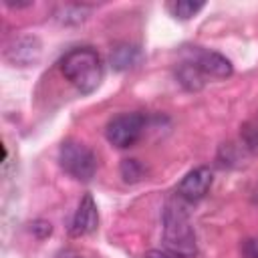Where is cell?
I'll use <instances>...</instances> for the list:
<instances>
[{
    "label": "cell",
    "instance_id": "cell-1",
    "mask_svg": "<svg viewBox=\"0 0 258 258\" xmlns=\"http://www.w3.org/2000/svg\"><path fill=\"white\" fill-rule=\"evenodd\" d=\"M64 79L81 93H93L103 79V62L97 50L91 46H79L69 50L60 60Z\"/></svg>",
    "mask_w": 258,
    "mask_h": 258
},
{
    "label": "cell",
    "instance_id": "cell-2",
    "mask_svg": "<svg viewBox=\"0 0 258 258\" xmlns=\"http://www.w3.org/2000/svg\"><path fill=\"white\" fill-rule=\"evenodd\" d=\"M163 240H165L167 250H171L183 258L196 256L194 226L181 206L167 204V208L163 212Z\"/></svg>",
    "mask_w": 258,
    "mask_h": 258
},
{
    "label": "cell",
    "instance_id": "cell-3",
    "mask_svg": "<svg viewBox=\"0 0 258 258\" xmlns=\"http://www.w3.org/2000/svg\"><path fill=\"white\" fill-rule=\"evenodd\" d=\"M60 167L79 181H89L97 171V155L81 141L67 139L58 149Z\"/></svg>",
    "mask_w": 258,
    "mask_h": 258
},
{
    "label": "cell",
    "instance_id": "cell-4",
    "mask_svg": "<svg viewBox=\"0 0 258 258\" xmlns=\"http://www.w3.org/2000/svg\"><path fill=\"white\" fill-rule=\"evenodd\" d=\"M143 129H145V115L139 111H131V113L115 115L107 123L105 135H107L111 145L125 149V147H131L139 141V137L143 135Z\"/></svg>",
    "mask_w": 258,
    "mask_h": 258
},
{
    "label": "cell",
    "instance_id": "cell-5",
    "mask_svg": "<svg viewBox=\"0 0 258 258\" xmlns=\"http://www.w3.org/2000/svg\"><path fill=\"white\" fill-rule=\"evenodd\" d=\"M187 62H191L202 75H210V77H218V79H224V77H230L232 75V64L226 56H222L220 52H214V50H206V48H200V46H194L187 50Z\"/></svg>",
    "mask_w": 258,
    "mask_h": 258
},
{
    "label": "cell",
    "instance_id": "cell-6",
    "mask_svg": "<svg viewBox=\"0 0 258 258\" xmlns=\"http://www.w3.org/2000/svg\"><path fill=\"white\" fill-rule=\"evenodd\" d=\"M210 185H212V171L210 167L202 165L183 175V179L177 185V196L185 202H198L208 194Z\"/></svg>",
    "mask_w": 258,
    "mask_h": 258
},
{
    "label": "cell",
    "instance_id": "cell-7",
    "mask_svg": "<svg viewBox=\"0 0 258 258\" xmlns=\"http://www.w3.org/2000/svg\"><path fill=\"white\" fill-rule=\"evenodd\" d=\"M99 224V212H97V204L95 200L91 198V194H85L79 202V208L73 216V222H71V236H85V234H91Z\"/></svg>",
    "mask_w": 258,
    "mask_h": 258
},
{
    "label": "cell",
    "instance_id": "cell-8",
    "mask_svg": "<svg viewBox=\"0 0 258 258\" xmlns=\"http://www.w3.org/2000/svg\"><path fill=\"white\" fill-rule=\"evenodd\" d=\"M137 58H139V50H137V46H133V44H121V46H117V48L111 52V62H113V67L119 69V71L129 69L131 64H135Z\"/></svg>",
    "mask_w": 258,
    "mask_h": 258
},
{
    "label": "cell",
    "instance_id": "cell-9",
    "mask_svg": "<svg viewBox=\"0 0 258 258\" xmlns=\"http://www.w3.org/2000/svg\"><path fill=\"white\" fill-rule=\"evenodd\" d=\"M242 141L244 145L252 151V153H258V111L254 113L252 119H248L242 127Z\"/></svg>",
    "mask_w": 258,
    "mask_h": 258
},
{
    "label": "cell",
    "instance_id": "cell-10",
    "mask_svg": "<svg viewBox=\"0 0 258 258\" xmlns=\"http://www.w3.org/2000/svg\"><path fill=\"white\" fill-rule=\"evenodd\" d=\"M177 79L187 87V89H200L202 87V73L191 64V62H181L177 71Z\"/></svg>",
    "mask_w": 258,
    "mask_h": 258
},
{
    "label": "cell",
    "instance_id": "cell-11",
    "mask_svg": "<svg viewBox=\"0 0 258 258\" xmlns=\"http://www.w3.org/2000/svg\"><path fill=\"white\" fill-rule=\"evenodd\" d=\"M202 8H204V2H191V0H179V2L169 4V10L173 12V16L181 18V20H187V18L196 16Z\"/></svg>",
    "mask_w": 258,
    "mask_h": 258
},
{
    "label": "cell",
    "instance_id": "cell-12",
    "mask_svg": "<svg viewBox=\"0 0 258 258\" xmlns=\"http://www.w3.org/2000/svg\"><path fill=\"white\" fill-rule=\"evenodd\" d=\"M143 173H145V169H143V165L137 159H123V163H121V177L127 183L139 181L143 177Z\"/></svg>",
    "mask_w": 258,
    "mask_h": 258
},
{
    "label": "cell",
    "instance_id": "cell-13",
    "mask_svg": "<svg viewBox=\"0 0 258 258\" xmlns=\"http://www.w3.org/2000/svg\"><path fill=\"white\" fill-rule=\"evenodd\" d=\"M145 258H183V256L165 248V250H149V252H145Z\"/></svg>",
    "mask_w": 258,
    "mask_h": 258
},
{
    "label": "cell",
    "instance_id": "cell-14",
    "mask_svg": "<svg viewBox=\"0 0 258 258\" xmlns=\"http://www.w3.org/2000/svg\"><path fill=\"white\" fill-rule=\"evenodd\" d=\"M244 252H246L248 258H258V238L248 240L246 246H244Z\"/></svg>",
    "mask_w": 258,
    "mask_h": 258
},
{
    "label": "cell",
    "instance_id": "cell-15",
    "mask_svg": "<svg viewBox=\"0 0 258 258\" xmlns=\"http://www.w3.org/2000/svg\"><path fill=\"white\" fill-rule=\"evenodd\" d=\"M56 258H81V254H77L75 250H62V252H58Z\"/></svg>",
    "mask_w": 258,
    "mask_h": 258
},
{
    "label": "cell",
    "instance_id": "cell-16",
    "mask_svg": "<svg viewBox=\"0 0 258 258\" xmlns=\"http://www.w3.org/2000/svg\"><path fill=\"white\" fill-rule=\"evenodd\" d=\"M254 202L258 204V185H256V189H254Z\"/></svg>",
    "mask_w": 258,
    "mask_h": 258
}]
</instances>
